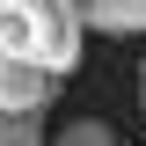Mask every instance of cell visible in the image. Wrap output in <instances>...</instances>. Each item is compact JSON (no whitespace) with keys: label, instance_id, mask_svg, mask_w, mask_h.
<instances>
[{"label":"cell","instance_id":"2","mask_svg":"<svg viewBox=\"0 0 146 146\" xmlns=\"http://www.w3.org/2000/svg\"><path fill=\"white\" fill-rule=\"evenodd\" d=\"M44 95H51V73L44 66L0 58V110H36V117H44Z\"/></svg>","mask_w":146,"mask_h":146},{"label":"cell","instance_id":"5","mask_svg":"<svg viewBox=\"0 0 146 146\" xmlns=\"http://www.w3.org/2000/svg\"><path fill=\"white\" fill-rule=\"evenodd\" d=\"M51 146H124V139H117V124H102V117H73Z\"/></svg>","mask_w":146,"mask_h":146},{"label":"cell","instance_id":"3","mask_svg":"<svg viewBox=\"0 0 146 146\" xmlns=\"http://www.w3.org/2000/svg\"><path fill=\"white\" fill-rule=\"evenodd\" d=\"M88 29H110V36H139L146 29V0H73Z\"/></svg>","mask_w":146,"mask_h":146},{"label":"cell","instance_id":"4","mask_svg":"<svg viewBox=\"0 0 146 146\" xmlns=\"http://www.w3.org/2000/svg\"><path fill=\"white\" fill-rule=\"evenodd\" d=\"M0 146H51L36 110H0Z\"/></svg>","mask_w":146,"mask_h":146},{"label":"cell","instance_id":"1","mask_svg":"<svg viewBox=\"0 0 146 146\" xmlns=\"http://www.w3.org/2000/svg\"><path fill=\"white\" fill-rule=\"evenodd\" d=\"M80 29L73 0H0V58H29L51 80L80 66Z\"/></svg>","mask_w":146,"mask_h":146},{"label":"cell","instance_id":"6","mask_svg":"<svg viewBox=\"0 0 146 146\" xmlns=\"http://www.w3.org/2000/svg\"><path fill=\"white\" fill-rule=\"evenodd\" d=\"M139 110H146V66H139Z\"/></svg>","mask_w":146,"mask_h":146}]
</instances>
